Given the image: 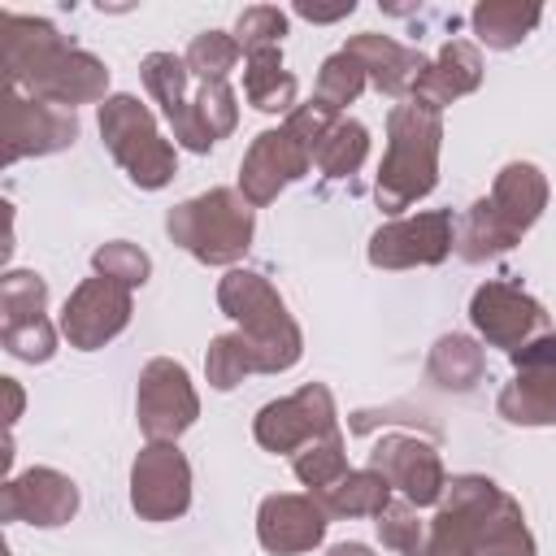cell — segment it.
Wrapping results in <instances>:
<instances>
[{"label":"cell","instance_id":"1","mask_svg":"<svg viewBox=\"0 0 556 556\" xmlns=\"http://www.w3.org/2000/svg\"><path fill=\"white\" fill-rule=\"evenodd\" d=\"M0 35H4V87H17L35 100L74 109L91 100H109V65L74 43L43 22V17H22L13 9L0 13Z\"/></svg>","mask_w":556,"mask_h":556},{"label":"cell","instance_id":"2","mask_svg":"<svg viewBox=\"0 0 556 556\" xmlns=\"http://www.w3.org/2000/svg\"><path fill=\"white\" fill-rule=\"evenodd\" d=\"M547 208V178L539 165L530 161H513L495 174L491 195H482L456 235V252L465 261H491L500 252H508L513 243H521V235L543 217Z\"/></svg>","mask_w":556,"mask_h":556},{"label":"cell","instance_id":"3","mask_svg":"<svg viewBox=\"0 0 556 556\" xmlns=\"http://www.w3.org/2000/svg\"><path fill=\"white\" fill-rule=\"evenodd\" d=\"M439 148H443V122L439 113L404 100L387 117V156L374 182L378 208L404 213L439 182Z\"/></svg>","mask_w":556,"mask_h":556},{"label":"cell","instance_id":"4","mask_svg":"<svg viewBox=\"0 0 556 556\" xmlns=\"http://www.w3.org/2000/svg\"><path fill=\"white\" fill-rule=\"evenodd\" d=\"M513 521H521V504L508 491L482 473H460L439 500L421 556H482Z\"/></svg>","mask_w":556,"mask_h":556},{"label":"cell","instance_id":"5","mask_svg":"<svg viewBox=\"0 0 556 556\" xmlns=\"http://www.w3.org/2000/svg\"><path fill=\"white\" fill-rule=\"evenodd\" d=\"M217 304L226 317L239 321V334L252 343L261 374H287L300 352H304V334L295 326V317L287 313L282 295L269 287L265 274L256 269H230L217 282Z\"/></svg>","mask_w":556,"mask_h":556},{"label":"cell","instance_id":"6","mask_svg":"<svg viewBox=\"0 0 556 556\" xmlns=\"http://www.w3.org/2000/svg\"><path fill=\"white\" fill-rule=\"evenodd\" d=\"M165 230L178 248H187L204 265H235L256 230L252 204L235 187H208L204 195H191L169 208Z\"/></svg>","mask_w":556,"mask_h":556},{"label":"cell","instance_id":"7","mask_svg":"<svg viewBox=\"0 0 556 556\" xmlns=\"http://www.w3.org/2000/svg\"><path fill=\"white\" fill-rule=\"evenodd\" d=\"M100 139L113 152V161L126 169V178L143 191H156L174 178L178 156L174 143L161 139L156 117L148 113V104H139L135 96L117 91L100 104Z\"/></svg>","mask_w":556,"mask_h":556},{"label":"cell","instance_id":"8","mask_svg":"<svg viewBox=\"0 0 556 556\" xmlns=\"http://www.w3.org/2000/svg\"><path fill=\"white\" fill-rule=\"evenodd\" d=\"M339 430V413H334V395L326 382H304L295 395H282V400H269L256 421H252V434L265 452H300L326 434Z\"/></svg>","mask_w":556,"mask_h":556},{"label":"cell","instance_id":"9","mask_svg":"<svg viewBox=\"0 0 556 556\" xmlns=\"http://www.w3.org/2000/svg\"><path fill=\"white\" fill-rule=\"evenodd\" d=\"M139 430L148 443H178L182 430L195 426L200 417V395L187 378V369L169 356H156L139 369V395H135Z\"/></svg>","mask_w":556,"mask_h":556},{"label":"cell","instance_id":"10","mask_svg":"<svg viewBox=\"0 0 556 556\" xmlns=\"http://www.w3.org/2000/svg\"><path fill=\"white\" fill-rule=\"evenodd\" d=\"M495 408L513 426H556V334L513 352V382H504Z\"/></svg>","mask_w":556,"mask_h":556},{"label":"cell","instance_id":"11","mask_svg":"<svg viewBox=\"0 0 556 556\" xmlns=\"http://www.w3.org/2000/svg\"><path fill=\"white\" fill-rule=\"evenodd\" d=\"M130 313H135L130 287L96 274V278H83L70 291V300L61 308V334L70 339V348L96 352V348H104L109 339H117L130 326Z\"/></svg>","mask_w":556,"mask_h":556},{"label":"cell","instance_id":"12","mask_svg":"<svg viewBox=\"0 0 556 556\" xmlns=\"http://www.w3.org/2000/svg\"><path fill=\"white\" fill-rule=\"evenodd\" d=\"M130 504L143 521H174L191 504V465L178 443H148L130 465Z\"/></svg>","mask_w":556,"mask_h":556},{"label":"cell","instance_id":"13","mask_svg":"<svg viewBox=\"0 0 556 556\" xmlns=\"http://www.w3.org/2000/svg\"><path fill=\"white\" fill-rule=\"evenodd\" d=\"M78 139L74 109L35 100L17 87H4V165L22 156H48Z\"/></svg>","mask_w":556,"mask_h":556},{"label":"cell","instance_id":"14","mask_svg":"<svg viewBox=\"0 0 556 556\" xmlns=\"http://www.w3.org/2000/svg\"><path fill=\"white\" fill-rule=\"evenodd\" d=\"M456 248L452 235V208H430L417 217H395L369 235V265L378 269H413V265H439Z\"/></svg>","mask_w":556,"mask_h":556},{"label":"cell","instance_id":"15","mask_svg":"<svg viewBox=\"0 0 556 556\" xmlns=\"http://www.w3.org/2000/svg\"><path fill=\"white\" fill-rule=\"evenodd\" d=\"M313 165V148L282 122L278 130H261L239 165V191L252 208L278 200V191L295 178H304Z\"/></svg>","mask_w":556,"mask_h":556},{"label":"cell","instance_id":"16","mask_svg":"<svg viewBox=\"0 0 556 556\" xmlns=\"http://www.w3.org/2000/svg\"><path fill=\"white\" fill-rule=\"evenodd\" d=\"M369 469H378L408 504L430 508L447 491V473L439 460V447L417 434H382L369 452Z\"/></svg>","mask_w":556,"mask_h":556},{"label":"cell","instance_id":"17","mask_svg":"<svg viewBox=\"0 0 556 556\" xmlns=\"http://www.w3.org/2000/svg\"><path fill=\"white\" fill-rule=\"evenodd\" d=\"M469 321L491 348L517 352L547 326V308L513 282H482L469 300Z\"/></svg>","mask_w":556,"mask_h":556},{"label":"cell","instance_id":"18","mask_svg":"<svg viewBox=\"0 0 556 556\" xmlns=\"http://www.w3.org/2000/svg\"><path fill=\"white\" fill-rule=\"evenodd\" d=\"M0 504H4V521H30L48 530V526H65L78 513V486L70 473L35 465L4 482Z\"/></svg>","mask_w":556,"mask_h":556},{"label":"cell","instance_id":"19","mask_svg":"<svg viewBox=\"0 0 556 556\" xmlns=\"http://www.w3.org/2000/svg\"><path fill=\"white\" fill-rule=\"evenodd\" d=\"M256 539L274 556L313 552L326 539V508L317 495H269L256 513Z\"/></svg>","mask_w":556,"mask_h":556},{"label":"cell","instance_id":"20","mask_svg":"<svg viewBox=\"0 0 556 556\" xmlns=\"http://www.w3.org/2000/svg\"><path fill=\"white\" fill-rule=\"evenodd\" d=\"M343 52L348 56H356L361 61V70H365V78L382 91V96H413V87H417V78H421V70L430 65L417 48H404L400 39H391V35H378V30H365V35H352L348 43H343Z\"/></svg>","mask_w":556,"mask_h":556},{"label":"cell","instance_id":"21","mask_svg":"<svg viewBox=\"0 0 556 556\" xmlns=\"http://www.w3.org/2000/svg\"><path fill=\"white\" fill-rule=\"evenodd\" d=\"M478 83H482V52H478V43H469V39H447V43L439 48V56L421 70V78H417V87H413V104L439 113V109H447L452 100L469 96Z\"/></svg>","mask_w":556,"mask_h":556},{"label":"cell","instance_id":"22","mask_svg":"<svg viewBox=\"0 0 556 556\" xmlns=\"http://www.w3.org/2000/svg\"><path fill=\"white\" fill-rule=\"evenodd\" d=\"M139 74H143L148 96L161 104V113H165L174 139H178L182 148H191V96H187L191 70H187V61L174 56V52H148L143 65H139Z\"/></svg>","mask_w":556,"mask_h":556},{"label":"cell","instance_id":"23","mask_svg":"<svg viewBox=\"0 0 556 556\" xmlns=\"http://www.w3.org/2000/svg\"><path fill=\"white\" fill-rule=\"evenodd\" d=\"M295 74L282 70V52L278 48H261L248 52V70H243V96L252 109L261 113H291L295 109Z\"/></svg>","mask_w":556,"mask_h":556},{"label":"cell","instance_id":"24","mask_svg":"<svg viewBox=\"0 0 556 556\" xmlns=\"http://www.w3.org/2000/svg\"><path fill=\"white\" fill-rule=\"evenodd\" d=\"M326 517H378L391 504V482L378 469H348L334 486L313 491Z\"/></svg>","mask_w":556,"mask_h":556},{"label":"cell","instance_id":"25","mask_svg":"<svg viewBox=\"0 0 556 556\" xmlns=\"http://www.w3.org/2000/svg\"><path fill=\"white\" fill-rule=\"evenodd\" d=\"M486 374V356L473 339L465 334H443L434 348H430V361H426V378L443 391H473Z\"/></svg>","mask_w":556,"mask_h":556},{"label":"cell","instance_id":"26","mask_svg":"<svg viewBox=\"0 0 556 556\" xmlns=\"http://www.w3.org/2000/svg\"><path fill=\"white\" fill-rule=\"evenodd\" d=\"M543 9L539 4H521V0H482L473 4L469 22H473V35L486 43V48H517L534 26H539Z\"/></svg>","mask_w":556,"mask_h":556},{"label":"cell","instance_id":"27","mask_svg":"<svg viewBox=\"0 0 556 556\" xmlns=\"http://www.w3.org/2000/svg\"><path fill=\"white\" fill-rule=\"evenodd\" d=\"M239 122V104L230 83H200L191 96V152H208L217 139H226Z\"/></svg>","mask_w":556,"mask_h":556},{"label":"cell","instance_id":"28","mask_svg":"<svg viewBox=\"0 0 556 556\" xmlns=\"http://www.w3.org/2000/svg\"><path fill=\"white\" fill-rule=\"evenodd\" d=\"M369 156V130L352 117H334L313 148V165L326 178H352Z\"/></svg>","mask_w":556,"mask_h":556},{"label":"cell","instance_id":"29","mask_svg":"<svg viewBox=\"0 0 556 556\" xmlns=\"http://www.w3.org/2000/svg\"><path fill=\"white\" fill-rule=\"evenodd\" d=\"M204 374H208V387L230 391V387H239L248 374H261V361H256L252 343L235 330V334H217V339L208 343V352H204Z\"/></svg>","mask_w":556,"mask_h":556},{"label":"cell","instance_id":"30","mask_svg":"<svg viewBox=\"0 0 556 556\" xmlns=\"http://www.w3.org/2000/svg\"><path fill=\"white\" fill-rule=\"evenodd\" d=\"M365 83H369V78H365V70H361V61H356V56H348V52L339 48V52H330V56L321 61V74H317V91H313V100L339 117V109H348V104L365 91Z\"/></svg>","mask_w":556,"mask_h":556},{"label":"cell","instance_id":"31","mask_svg":"<svg viewBox=\"0 0 556 556\" xmlns=\"http://www.w3.org/2000/svg\"><path fill=\"white\" fill-rule=\"evenodd\" d=\"M239 56H243V48H239V39L235 35H226V30H204V35H195L191 43H187V70H191V78H200V83H226V74L239 65Z\"/></svg>","mask_w":556,"mask_h":556},{"label":"cell","instance_id":"32","mask_svg":"<svg viewBox=\"0 0 556 556\" xmlns=\"http://www.w3.org/2000/svg\"><path fill=\"white\" fill-rule=\"evenodd\" d=\"M343 473H348V452H343V434L339 430L295 452V478L308 486V495L334 486Z\"/></svg>","mask_w":556,"mask_h":556},{"label":"cell","instance_id":"33","mask_svg":"<svg viewBox=\"0 0 556 556\" xmlns=\"http://www.w3.org/2000/svg\"><path fill=\"white\" fill-rule=\"evenodd\" d=\"M43 304H48V282L35 269H9L0 278V317H4V326L43 317Z\"/></svg>","mask_w":556,"mask_h":556},{"label":"cell","instance_id":"34","mask_svg":"<svg viewBox=\"0 0 556 556\" xmlns=\"http://www.w3.org/2000/svg\"><path fill=\"white\" fill-rule=\"evenodd\" d=\"M374 526H378L382 547H391V552H400V556H421V552H426V526H421V517H417V504L391 500V504L378 513Z\"/></svg>","mask_w":556,"mask_h":556},{"label":"cell","instance_id":"35","mask_svg":"<svg viewBox=\"0 0 556 556\" xmlns=\"http://www.w3.org/2000/svg\"><path fill=\"white\" fill-rule=\"evenodd\" d=\"M91 265H96L100 278H113V282H122V287H143L148 274H152L148 252L135 248V243H126V239H113V243L96 248V252H91Z\"/></svg>","mask_w":556,"mask_h":556},{"label":"cell","instance_id":"36","mask_svg":"<svg viewBox=\"0 0 556 556\" xmlns=\"http://www.w3.org/2000/svg\"><path fill=\"white\" fill-rule=\"evenodd\" d=\"M282 35H287V13L278 4H252L235 22V39H239L243 56L248 52H261V48H278Z\"/></svg>","mask_w":556,"mask_h":556},{"label":"cell","instance_id":"37","mask_svg":"<svg viewBox=\"0 0 556 556\" xmlns=\"http://www.w3.org/2000/svg\"><path fill=\"white\" fill-rule=\"evenodd\" d=\"M0 343H4L9 356L39 365V361H48V356L56 352V326H52L48 317L13 321V326H0Z\"/></svg>","mask_w":556,"mask_h":556},{"label":"cell","instance_id":"38","mask_svg":"<svg viewBox=\"0 0 556 556\" xmlns=\"http://www.w3.org/2000/svg\"><path fill=\"white\" fill-rule=\"evenodd\" d=\"M482 556H534V539H530V530H526V517L521 521H513Z\"/></svg>","mask_w":556,"mask_h":556},{"label":"cell","instance_id":"39","mask_svg":"<svg viewBox=\"0 0 556 556\" xmlns=\"http://www.w3.org/2000/svg\"><path fill=\"white\" fill-rule=\"evenodd\" d=\"M356 4L348 0V4H339V9H313V4H295V13L300 17H308V22H334V17H348Z\"/></svg>","mask_w":556,"mask_h":556},{"label":"cell","instance_id":"40","mask_svg":"<svg viewBox=\"0 0 556 556\" xmlns=\"http://www.w3.org/2000/svg\"><path fill=\"white\" fill-rule=\"evenodd\" d=\"M4 391H9V421H17V413H22V387L13 378H4Z\"/></svg>","mask_w":556,"mask_h":556},{"label":"cell","instance_id":"41","mask_svg":"<svg viewBox=\"0 0 556 556\" xmlns=\"http://www.w3.org/2000/svg\"><path fill=\"white\" fill-rule=\"evenodd\" d=\"M326 556H374V552H369L365 543H334Z\"/></svg>","mask_w":556,"mask_h":556}]
</instances>
